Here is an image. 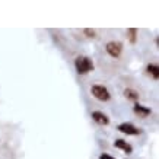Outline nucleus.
Listing matches in <instances>:
<instances>
[{
	"instance_id": "nucleus-10",
	"label": "nucleus",
	"mask_w": 159,
	"mask_h": 159,
	"mask_svg": "<svg viewBox=\"0 0 159 159\" xmlns=\"http://www.w3.org/2000/svg\"><path fill=\"white\" fill-rule=\"evenodd\" d=\"M129 35H130V39H131V43H134V41H136V29H134V28L129 29Z\"/></svg>"
},
{
	"instance_id": "nucleus-1",
	"label": "nucleus",
	"mask_w": 159,
	"mask_h": 159,
	"mask_svg": "<svg viewBox=\"0 0 159 159\" xmlns=\"http://www.w3.org/2000/svg\"><path fill=\"white\" fill-rule=\"evenodd\" d=\"M75 66H76L77 73H82L83 75V73L91 72L92 69H93V63H92L91 58H88V57H77Z\"/></svg>"
},
{
	"instance_id": "nucleus-12",
	"label": "nucleus",
	"mask_w": 159,
	"mask_h": 159,
	"mask_svg": "<svg viewBox=\"0 0 159 159\" xmlns=\"http://www.w3.org/2000/svg\"><path fill=\"white\" fill-rule=\"evenodd\" d=\"M99 159H114V158H112V156H110V155L104 153V155H101V156H99Z\"/></svg>"
},
{
	"instance_id": "nucleus-8",
	"label": "nucleus",
	"mask_w": 159,
	"mask_h": 159,
	"mask_svg": "<svg viewBox=\"0 0 159 159\" xmlns=\"http://www.w3.org/2000/svg\"><path fill=\"white\" fill-rule=\"evenodd\" d=\"M148 73L152 75L155 79H158L159 77V67L158 66H155V64H149V66H148Z\"/></svg>"
},
{
	"instance_id": "nucleus-11",
	"label": "nucleus",
	"mask_w": 159,
	"mask_h": 159,
	"mask_svg": "<svg viewBox=\"0 0 159 159\" xmlns=\"http://www.w3.org/2000/svg\"><path fill=\"white\" fill-rule=\"evenodd\" d=\"M83 32L86 35H89V37H92V38H93V35H95V31H93V29H85Z\"/></svg>"
},
{
	"instance_id": "nucleus-3",
	"label": "nucleus",
	"mask_w": 159,
	"mask_h": 159,
	"mask_svg": "<svg viewBox=\"0 0 159 159\" xmlns=\"http://www.w3.org/2000/svg\"><path fill=\"white\" fill-rule=\"evenodd\" d=\"M121 50H123V45L120 43H116V41H111V43L107 44V51L110 56L112 57H118L121 54Z\"/></svg>"
},
{
	"instance_id": "nucleus-2",
	"label": "nucleus",
	"mask_w": 159,
	"mask_h": 159,
	"mask_svg": "<svg viewBox=\"0 0 159 159\" xmlns=\"http://www.w3.org/2000/svg\"><path fill=\"white\" fill-rule=\"evenodd\" d=\"M92 93L95 95V98L101 99V101H108V99H110V92H108V89L101 86V85L92 86Z\"/></svg>"
},
{
	"instance_id": "nucleus-6",
	"label": "nucleus",
	"mask_w": 159,
	"mask_h": 159,
	"mask_svg": "<svg viewBox=\"0 0 159 159\" xmlns=\"http://www.w3.org/2000/svg\"><path fill=\"white\" fill-rule=\"evenodd\" d=\"M114 146L116 148H118V149H123L124 152H127V153H131V146L127 143V142H124V140H121V139H118V140H116L114 142Z\"/></svg>"
},
{
	"instance_id": "nucleus-7",
	"label": "nucleus",
	"mask_w": 159,
	"mask_h": 159,
	"mask_svg": "<svg viewBox=\"0 0 159 159\" xmlns=\"http://www.w3.org/2000/svg\"><path fill=\"white\" fill-rule=\"evenodd\" d=\"M134 112L136 114H139V116L146 117V116H149L150 114V110L149 108H146V107H143V105H136L134 107Z\"/></svg>"
},
{
	"instance_id": "nucleus-9",
	"label": "nucleus",
	"mask_w": 159,
	"mask_h": 159,
	"mask_svg": "<svg viewBox=\"0 0 159 159\" xmlns=\"http://www.w3.org/2000/svg\"><path fill=\"white\" fill-rule=\"evenodd\" d=\"M125 97L127 98H130V99H137L139 98V95H137V92H134V91H131V89H125Z\"/></svg>"
},
{
	"instance_id": "nucleus-4",
	"label": "nucleus",
	"mask_w": 159,
	"mask_h": 159,
	"mask_svg": "<svg viewBox=\"0 0 159 159\" xmlns=\"http://www.w3.org/2000/svg\"><path fill=\"white\" fill-rule=\"evenodd\" d=\"M118 130L125 133V134H139L140 133L139 129L134 127L133 124H130V123H123V124H120L118 125Z\"/></svg>"
},
{
	"instance_id": "nucleus-5",
	"label": "nucleus",
	"mask_w": 159,
	"mask_h": 159,
	"mask_svg": "<svg viewBox=\"0 0 159 159\" xmlns=\"http://www.w3.org/2000/svg\"><path fill=\"white\" fill-rule=\"evenodd\" d=\"M92 118L97 121V123H99V124H108V123H110L108 117H107L105 114L99 112V111H95V112H92Z\"/></svg>"
}]
</instances>
